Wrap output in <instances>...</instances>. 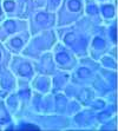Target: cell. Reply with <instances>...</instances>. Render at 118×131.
Instances as JSON below:
<instances>
[{
    "label": "cell",
    "instance_id": "obj_1",
    "mask_svg": "<svg viewBox=\"0 0 118 131\" xmlns=\"http://www.w3.org/2000/svg\"><path fill=\"white\" fill-rule=\"evenodd\" d=\"M19 73L23 74V76H26V74H31V67L30 65H23L21 67H19Z\"/></svg>",
    "mask_w": 118,
    "mask_h": 131
},
{
    "label": "cell",
    "instance_id": "obj_2",
    "mask_svg": "<svg viewBox=\"0 0 118 131\" xmlns=\"http://www.w3.org/2000/svg\"><path fill=\"white\" fill-rule=\"evenodd\" d=\"M69 7L72 9V11H78L79 7H80V4H79L78 0H71L69 3Z\"/></svg>",
    "mask_w": 118,
    "mask_h": 131
},
{
    "label": "cell",
    "instance_id": "obj_3",
    "mask_svg": "<svg viewBox=\"0 0 118 131\" xmlns=\"http://www.w3.org/2000/svg\"><path fill=\"white\" fill-rule=\"evenodd\" d=\"M57 59L59 63H66V61L69 60V56H67L66 53H59V54L57 56Z\"/></svg>",
    "mask_w": 118,
    "mask_h": 131
},
{
    "label": "cell",
    "instance_id": "obj_4",
    "mask_svg": "<svg viewBox=\"0 0 118 131\" xmlns=\"http://www.w3.org/2000/svg\"><path fill=\"white\" fill-rule=\"evenodd\" d=\"M103 13L105 17H111V15L113 14V8H112L111 6H105L103 8Z\"/></svg>",
    "mask_w": 118,
    "mask_h": 131
},
{
    "label": "cell",
    "instance_id": "obj_5",
    "mask_svg": "<svg viewBox=\"0 0 118 131\" xmlns=\"http://www.w3.org/2000/svg\"><path fill=\"white\" fill-rule=\"evenodd\" d=\"M20 130H39V128L33 124H26V125H23L20 128Z\"/></svg>",
    "mask_w": 118,
    "mask_h": 131
},
{
    "label": "cell",
    "instance_id": "obj_6",
    "mask_svg": "<svg viewBox=\"0 0 118 131\" xmlns=\"http://www.w3.org/2000/svg\"><path fill=\"white\" fill-rule=\"evenodd\" d=\"M5 26H6V28L9 31V32H13V31L15 30V23L14 21H6L5 23Z\"/></svg>",
    "mask_w": 118,
    "mask_h": 131
},
{
    "label": "cell",
    "instance_id": "obj_7",
    "mask_svg": "<svg viewBox=\"0 0 118 131\" xmlns=\"http://www.w3.org/2000/svg\"><path fill=\"white\" fill-rule=\"evenodd\" d=\"M93 45L96 46V47H103L104 46V40H102L100 38H96L93 41Z\"/></svg>",
    "mask_w": 118,
    "mask_h": 131
},
{
    "label": "cell",
    "instance_id": "obj_8",
    "mask_svg": "<svg viewBox=\"0 0 118 131\" xmlns=\"http://www.w3.org/2000/svg\"><path fill=\"white\" fill-rule=\"evenodd\" d=\"M4 6H5V8H6L7 11H12L13 7H14V3H13V1H5Z\"/></svg>",
    "mask_w": 118,
    "mask_h": 131
},
{
    "label": "cell",
    "instance_id": "obj_9",
    "mask_svg": "<svg viewBox=\"0 0 118 131\" xmlns=\"http://www.w3.org/2000/svg\"><path fill=\"white\" fill-rule=\"evenodd\" d=\"M12 45L13 46H17V47H20V46L23 45V41H21L19 38H15V39L12 40Z\"/></svg>",
    "mask_w": 118,
    "mask_h": 131
},
{
    "label": "cell",
    "instance_id": "obj_10",
    "mask_svg": "<svg viewBox=\"0 0 118 131\" xmlns=\"http://www.w3.org/2000/svg\"><path fill=\"white\" fill-rule=\"evenodd\" d=\"M73 34L72 33H70V34H67L66 37H65V41H66L67 44H70V43H72V40H73Z\"/></svg>",
    "mask_w": 118,
    "mask_h": 131
},
{
    "label": "cell",
    "instance_id": "obj_11",
    "mask_svg": "<svg viewBox=\"0 0 118 131\" xmlns=\"http://www.w3.org/2000/svg\"><path fill=\"white\" fill-rule=\"evenodd\" d=\"M89 73L90 72H89L86 69H80V70H79V74H80V76H88Z\"/></svg>",
    "mask_w": 118,
    "mask_h": 131
},
{
    "label": "cell",
    "instance_id": "obj_12",
    "mask_svg": "<svg viewBox=\"0 0 118 131\" xmlns=\"http://www.w3.org/2000/svg\"><path fill=\"white\" fill-rule=\"evenodd\" d=\"M112 39H113V41L117 40V37H116V27L112 30Z\"/></svg>",
    "mask_w": 118,
    "mask_h": 131
},
{
    "label": "cell",
    "instance_id": "obj_13",
    "mask_svg": "<svg viewBox=\"0 0 118 131\" xmlns=\"http://www.w3.org/2000/svg\"><path fill=\"white\" fill-rule=\"evenodd\" d=\"M0 13H1V11H0Z\"/></svg>",
    "mask_w": 118,
    "mask_h": 131
},
{
    "label": "cell",
    "instance_id": "obj_14",
    "mask_svg": "<svg viewBox=\"0 0 118 131\" xmlns=\"http://www.w3.org/2000/svg\"><path fill=\"white\" fill-rule=\"evenodd\" d=\"M0 57H1V56H0Z\"/></svg>",
    "mask_w": 118,
    "mask_h": 131
}]
</instances>
